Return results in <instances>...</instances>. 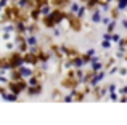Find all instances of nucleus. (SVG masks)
<instances>
[{
  "mask_svg": "<svg viewBox=\"0 0 127 125\" xmlns=\"http://www.w3.org/2000/svg\"><path fill=\"white\" fill-rule=\"evenodd\" d=\"M79 6H81L79 3H71V13H74V15H76L77 10H79Z\"/></svg>",
  "mask_w": 127,
  "mask_h": 125,
  "instance_id": "nucleus-30",
  "label": "nucleus"
},
{
  "mask_svg": "<svg viewBox=\"0 0 127 125\" xmlns=\"http://www.w3.org/2000/svg\"><path fill=\"white\" fill-rule=\"evenodd\" d=\"M103 39H105V40H111V34H108V32H106V34L103 35Z\"/></svg>",
  "mask_w": 127,
  "mask_h": 125,
  "instance_id": "nucleus-42",
  "label": "nucleus"
},
{
  "mask_svg": "<svg viewBox=\"0 0 127 125\" xmlns=\"http://www.w3.org/2000/svg\"><path fill=\"white\" fill-rule=\"evenodd\" d=\"M28 95L34 96V95H40L42 93V83H35V85H28Z\"/></svg>",
  "mask_w": 127,
  "mask_h": 125,
  "instance_id": "nucleus-7",
  "label": "nucleus"
},
{
  "mask_svg": "<svg viewBox=\"0 0 127 125\" xmlns=\"http://www.w3.org/2000/svg\"><path fill=\"white\" fill-rule=\"evenodd\" d=\"M116 64V58H109L108 61H106V64H103V69H108V67H111V66H114Z\"/></svg>",
  "mask_w": 127,
  "mask_h": 125,
  "instance_id": "nucleus-24",
  "label": "nucleus"
},
{
  "mask_svg": "<svg viewBox=\"0 0 127 125\" xmlns=\"http://www.w3.org/2000/svg\"><path fill=\"white\" fill-rule=\"evenodd\" d=\"M108 91H109V93H113V91H116V85H114V83H111V85L108 87Z\"/></svg>",
  "mask_w": 127,
  "mask_h": 125,
  "instance_id": "nucleus-36",
  "label": "nucleus"
},
{
  "mask_svg": "<svg viewBox=\"0 0 127 125\" xmlns=\"http://www.w3.org/2000/svg\"><path fill=\"white\" fill-rule=\"evenodd\" d=\"M0 69H10V64H8V58H6V56L0 58Z\"/></svg>",
  "mask_w": 127,
  "mask_h": 125,
  "instance_id": "nucleus-16",
  "label": "nucleus"
},
{
  "mask_svg": "<svg viewBox=\"0 0 127 125\" xmlns=\"http://www.w3.org/2000/svg\"><path fill=\"white\" fill-rule=\"evenodd\" d=\"M119 93H121V95H127V85L122 87V88H119Z\"/></svg>",
  "mask_w": 127,
  "mask_h": 125,
  "instance_id": "nucleus-37",
  "label": "nucleus"
},
{
  "mask_svg": "<svg viewBox=\"0 0 127 125\" xmlns=\"http://www.w3.org/2000/svg\"><path fill=\"white\" fill-rule=\"evenodd\" d=\"M50 11H52V8H50L48 3H45V5H42V6H40V13H42V15H48Z\"/></svg>",
  "mask_w": 127,
  "mask_h": 125,
  "instance_id": "nucleus-20",
  "label": "nucleus"
},
{
  "mask_svg": "<svg viewBox=\"0 0 127 125\" xmlns=\"http://www.w3.org/2000/svg\"><path fill=\"white\" fill-rule=\"evenodd\" d=\"M116 58H124V53H122V51H118V53H116Z\"/></svg>",
  "mask_w": 127,
  "mask_h": 125,
  "instance_id": "nucleus-43",
  "label": "nucleus"
},
{
  "mask_svg": "<svg viewBox=\"0 0 127 125\" xmlns=\"http://www.w3.org/2000/svg\"><path fill=\"white\" fill-rule=\"evenodd\" d=\"M122 27L127 29V19H122Z\"/></svg>",
  "mask_w": 127,
  "mask_h": 125,
  "instance_id": "nucleus-44",
  "label": "nucleus"
},
{
  "mask_svg": "<svg viewBox=\"0 0 127 125\" xmlns=\"http://www.w3.org/2000/svg\"><path fill=\"white\" fill-rule=\"evenodd\" d=\"M26 42H28V45H31V47H35V45H37V39H35L34 35H31L29 39H26Z\"/></svg>",
  "mask_w": 127,
  "mask_h": 125,
  "instance_id": "nucleus-23",
  "label": "nucleus"
},
{
  "mask_svg": "<svg viewBox=\"0 0 127 125\" xmlns=\"http://www.w3.org/2000/svg\"><path fill=\"white\" fill-rule=\"evenodd\" d=\"M118 71H119V74H121V75H127V69L126 67H119Z\"/></svg>",
  "mask_w": 127,
  "mask_h": 125,
  "instance_id": "nucleus-34",
  "label": "nucleus"
},
{
  "mask_svg": "<svg viewBox=\"0 0 127 125\" xmlns=\"http://www.w3.org/2000/svg\"><path fill=\"white\" fill-rule=\"evenodd\" d=\"M82 77H84V71H82V67H77V69H76L74 79H76V80H79V82H82Z\"/></svg>",
  "mask_w": 127,
  "mask_h": 125,
  "instance_id": "nucleus-17",
  "label": "nucleus"
},
{
  "mask_svg": "<svg viewBox=\"0 0 127 125\" xmlns=\"http://www.w3.org/2000/svg\"><path fill=\"white\" fill-rule=\"evenodd\" d=\"M92 22H101V11L95 6V11L92 15Z\"/></svg>",
  "mask_w": 127,
  "mask_h": 125,
  "instance_id": "nucleus-12",
  "label": "nucleus"
},
{
  "mask_svg": "<svg viewBox=\"0 0 127 125\" xmlns=\"http://www.w3.org/2000/svg\"><path fill=\"white\" fill-rule=\"evenodd\" d=\"M6 58H8L10 69H13V67H19V66H23V53H19V51H13V53H10Z\"/></svg>",
  "mask_w": 127,
  "mask_h": 125,
  "instance_id": "nucleus-2",
  "label": "nucleus"
},
{
  "mask_svg": "<svg viewBox=\"0 0 127 125\" xmlns=\"http://www.w3.org/2000/svg\"><path fill=\"white\" fill-rule=\"evenodd\" d=\"M109 3H111V0H96V5H100L105 11L109 10Z\"/></svg>",
  "mask_w": 127,
  "mask_h": 125,
  "instance_id": "nucleus-13",
  "label": "nucleus"
},
{
  "mask_svg": "<svg viewBox=\"0 0 127 125\" xmlns=\"http://www.w3.org/2000/svg\"><path fill=\"white\" fill-rule=\"evenodd\" d=\"M116 8H118L119 11L126 10V8H127V0H118V5H116Z\"/></svg>",
  "mask_w": 127,
  "mask_h": 125,
  "instance_id": "nucleus-18",
  "label": "nucleus"
},
{
  "mask_svg": "<svg viewBox=\"0 0 127 125\" xmlns=\"http://www.w3.org/2000/svg\"><path fill=\"white\" fill-rule=\"evenodd\" d=\"M118 66H113V67H109V74H114V72H118Z\"/></svg>",
  "mask_w": 127,
  "mask_h": 125,
  "instance_id": "nucleus-38",
  "label": "nucleus"
},
{
  "mask_svg": "<svg viewBox=\"0 0 127 125\" xmlns=\"http://www.w3.org/2000/svg\"><path fill=\"white\" fill-rule=\"evenodd\" d=\"M52 51H53V53H55V56H56V58H58V60H60V61H61V60H63V56H64V55H63V51H61V48H60V47H58V45H52Z\"/></svg>",
  "mask_w": 127,
  "mask_h": 125,
  "instance_id": "nucleus-11",
  "label": "nucleus"
},
{
  "mask_svg": "<svg viewBox=\"0 0 127 125\" xmlns=\"http://www.w3.org/2000/svg\"><path fill=\"white\" fill-rule=\"evenodd\" d=\"M119 45H124V47H127V37L119 39Z\"/></svg>",
  "mask_w": 127,
  "mask_h": 125,
  "instance_id": "nucleus-35",
  "label": "nucleus"
},
{
  "mask_svg": "<svg viewBox=\"0 0 127 125\" xmlns=\"http://www.w3.org/2000/svg\"><path fill=\"white\" fill-rule=\"evenodd\" d=\"M85 11H87L85 6H79V10H77V13H76V16L82 19V18H84V15H85Z\"/></svg>",
  "mask_w": 127,
  "mask_h": 125,
  "instance_id": "nucleus-21",
  "label": "nucleus"
},
{
  "mask_svg": "<svg viewBox=\"0 0 127 125\" xmlns=\"http://www.w3.org/2000/svg\"><path fill=\"white\" fill-rule=\"evenodd\" d=\"M61 100H63V101H66V103H69V101H72V95L69 93V95H66L64 98H61Z\"/></svg>",
  "mask_w": 127,
  "mask_h": 125,
  "instance_id": "nucleus-33",
  "label": "nucleus"
},
{
  "mask_svg": "<svg viewBox=\"0 0 127 125\" xmlns=\"http://www.w3.org/2000/svg\"><path fill=\"white\" fill-rule=\"evenodd\" d=\"M79 83H81V82L76 80L74 77H64L61 80V87L63 88H68V90H74V88H77Z\"/></svg>",
  "mask_w": 127,
  "mask_h": 125,
  "instance_id": "nucleus-5",
  "label": "nucleus"
},
{
  "mask_svg": "<svg viewBox=\"0 0 127 125\" xmlns=\"http://www.w3.org/2000/svg\"><path fill=\"white\" fill-rule=\"evenodd\" d=\"M119 34H111V42H119Z\"/></svg>",
  "mask_w": 127,
  "mask_h": 125,
  "instance_id": "nucleus-32",
  "label": "nucleus"
},
{
  "mask_svg": "<svg viewBox=\"0 0 127 125\" xmlns=\"http://www.w3.org/2000/svg\"><path fill=\"white\" fill-rule=\"evenodd\" d=\"M61 51H63V55H66L68 58H74V56H77V55H81L76 48H71V47H68V45H61Z\"/></svg>",
  "mask_w": 127,
  "mask_h": 125,
  "instance_id": "nucleus-6",
  "label": "nucleus"
},
{
  "mask_svg": "<svg viewBox=\"0 0 127 125\" xmlns=\"http://www.w3.org/2000/svg\"><path fill=\"white\" fill-rule=\"evenodd\" d=\"M42 24L45 26L47 29H53L56 26L55 21L52 19V16H50V15H42Z\"/></svg>",
  "mask_w": 127,
  "mask_h": 125,
  "instance_id": "nucleus-8",
  "label": "nucleus"
},
{
  "mask_svg": "<svg viewBox=\"0 0 127 125\" xmlns=\"http://www.w3.org/2000/svg\"><path fill=\"white\" fill-rule=\"evenodd\" d=\"M61 98H63L61 91H60V90H53V100H55V101H58V100L61 101Z\"/></svg>",
  "mask_w": 127,
  "mask_h": 125,
  "instance_id": "nucleus-26",
  "label": "nucleus"
},
{
  "mask_svg": "<svg viewBox=\"0 0 127 125\" xmlns=\"http://www.w3.org/2000/svg\"><path fill=\"white\" fill-rule=\"evenodd\" d=\"M28 31L31 32V34H34V32H37V31H39V26L35 24V21L32 22V24H29V26H28Z\"/></svg>",
  "mask_w": 127,
  "mask_h": 125,
  "instance_id": "nucleus-22",
  "label": "nucleus"
},
{
  "mask_svg": "<svg viewBox=\"0 0 127 125\" xmlns=\"http://www.w3.org/2000/svg\"><path fill=\"white\" fill-rule=\"evenodd\" d=\"M126 10H127V8H126Z\"/></svg>",
  "mask_w": 127,
  "mask_h": 125,
  "instance_id": "nucleus-46",
  "label": "nucleus"
},
{
  "mask_svg": "<svg viewBox=\"0 0 127 125\" xmlns=\"http://www.w3.org/2000/svg\"><path fill=\"white\" fill-rule=\"evenodd\" d=\"M114 27H116V19H113V21H109L108 24H106V32H108V34H113V32H114Z\"/></svg>",
  "mask_w": 127,
  "mask_h": 125,
  "instance_id": "nucleus-14",
  "label": "nucleus"
},
{
  "mask_svg": "<svg viewBox=\"0 0 127 125\" xmlns=\"http://www.w3.org/2000/svg\"><path fill=\"white\" fill-rule=\"evenodd\" d=\"M109 21H111V18H108V16H105V18H101V22H103V24H108Z\"/></svg>",
  "mask_w": 127,
  "mask_h": 125,
  "instance_id": "nucleus-39",
  "label": "nucleus"
},
{
  "mask_svg": "<svg viewBox=\"0 0 127 125\" xmlns=\"http://www.w3.org/2000/svg\"><path fill=\"white\" fill-rule=\"evenodd\" d=\"M64 19L69 22V29H72L74 32H79V31H82V19L81 18H77V16L74 15V13H66V16H64Z\"/></svg>",
  "mask_w": 127,
  "mask_h": 125,
  "instance_id": "nucleus-1",
  "label": "nucleus"
},
{
  "mask_svg": "<svg viewBox=\"0 0 127 125\" xmlns=\"http://www.w3.org/2000/svg\"><path fill=\"white\" fill-rule=\"evenodd\" d=\"M45 3H48V0H34V6H37V8H40Z\"/></svg>",
  "mask_w": 127,
  "mask_h": 125,
  "instance_id": "nucleus-29",
  "label": "nucleus"
},
{
  "mask_svg": "<svg viewBox=\"0 0 127 125\" xmlns=\"http://www.w3.org/2000/svg\"><path fill=\"white\" fill-rule=\"evenodd\" d=\"M92 56H93V55H90L89 51H85L84 55H81V58H82V61H84V64H89L90 60H92Z\"/></svg>",
  "mask_w": 127,
  "mask_h": 125,
  "instance_id": "nucleus-19",
  "label": "nucleus"
},
{
  "mask_svg": "<svg viewBox=\"0 0 127 125\" xmlns=\"http://www.w3.org/2000/svg\"><path fill=\"white\" fill-rule=\"evenodd\" d=\"M106 93H108V88H106V87H103V88H100V100H101V98L103 96H105V95Z\"/></svg>",
  "mask_w": 127,
  "mask_h": 125,
  "instance_id": "nucleus-31",
  "label": "nucleus"
},
{
  "mask_svg": "<svg viewBox=\"0 0 127 125\" xmlns=\"http://www.w3.org/2000/svg\"><path fill=\"white\" fill-rule=\"evenodd\" d=\"M42 16L40 13V8H37V6H34V8H31V11H29V18L32 19V21H39Z\"/></svg>",
  "mask_w": 127,
  "mask_h": 125,
  "instance_id": "nucleus-9",
  "label": "nucleus"
},
{
  "mask_svg": "<svg viewBox=\"0 0 127 125\" xmlns=\"http://www.w3.org/2000/svg\"><path fill=\"white\" fill-rule=\"evenodd\" d=\"M92 64V71H95V72H98V71H101L103 69V62H100V61H95V62H90Z\"/></svg>",
  "mask_w": 127,
  "mask_h": 125,
  "instance_id": "nucleus-15",
  "label": "nucleus"
},
{
  "mask_svg": "<svg viewBox=\"0 0 127 125\" xmlns=\"http://www.w3.org/2000/svg\"><path fill=\"white\" fill-rule=\"evenodd\" d=\"M52 16V19L55 21V24H60L61 21H64V16H66V11L63 8H53L52 11L48 13Z\"/></svg>",
  "mask_w": 127,
  "mask_h": 125,
  "instance_id": "nucleus-3",
  "label": "nucleus"
},
{
  "mask_svg": "<svg viewBox=\"0 0 127 125\" xmlns=\"http://www.w3.org/2000/svg\"><path fill=\"white\" fill-rule=\"evenodd\" d=\"M101 48H105V50H109V48H111V40H105V39H103Z\"/></svg>",
  "mask_w": 127,
  "mask_h": 125,
  "instance_id": "nucleus-27",
  "label": "nucleus"
},
{
  "mask_svg": "<svg viewBox=\"0 0 127 125\" xmlns=\"http://www.w3.org/2000/svg\"><path fill=\"white\" fill-rule=\"evenodd\" d=\"M37 62H39V58L34 51H26V53H23V64L35 66Z\"/></svg>",
  "mask_w": 127,
  "mask_h": 125,
  "instance_id": "nucleus-4",
  "label": "nucleus"
},
{
  "mask_svg": "<svg viewBox=\"0 0 127 125\" xmlns=\"http://www.w3.org/2000/svg\"><path fill=\"white\" fill-rule=\"evenodd\" d=\"M124 58H126V61H127V55H124Z\"/></svg>",
  "mask_w": 127,
  "mask_h": 125,
  "instance_id": "nucleus-45",
  "label": "nucleus"
},
{
  "mask_svg": "<svg viewBox=\"0 0 127 125\" xmlns=\"http://www.w3.org/2000/svg\"><path fill=\"white\" fill-rule=\"evenodd\" d=\"M90 93H93V96H95L96 100H100V87H96V85H95V87H93V90L90 91Z\"/></svg>",
  "mask_w": 127,
  "mask_h": 125,
  "instance_id": "nucleus-28",
  "label": "nucleus"
},
{
  "mask_svg": "<svg viewBox=\"0 0 127 125\" xmlns=\"http://www.w3.org/2000/svg\"><path fill=\"white\" fill-rule=\"evenodd\" d=\"M118 100L121 101V103H126V101H127V95H122V96H121V98H118Z\"/></svg>",
  "mask_w": 127,
  "mask_h": 125,
  "instance_id": "nucleus-41",
  "label": "nucleus"
},
{
  "mask_svg": "<svg viewBox=\"0 0 127 125\" xmlns=\"http://www.w3.org/2000/svg\"><path fill=\"white\" fill-rule=\"evenodd\" d=\"M109 96H111V100H113V101H118V95H116L114 91H113V93H109Z\"/></svg>",
  "mask_w": 127,
  "mask_h": 125,
  "instance_id": "nucleus-40",
  "label": "nucleus"
},
{
  "mask_svg": "<svg viewBox=\"0 0 127 125\" xmlns=\"http://www.w3.org/2000/svg\"><path fill=\"white\" fill-rule=\"evenodd\" d=\"M109 15H111V19H118L119 18V10L114 6V8H111V13H109Z\"/></svg>",
  "mask_w": 127,
  "mask_h": 125,
  "instance_id": "nucleus-25",
  "label": "nucleus"
},
{
  "mask_svg": "<svg viewBox=\"0 0 127 125\" xmlns=\"http://www.w3.org/2000/svg\"><path fill=\"white\" fill-rule=\"evenodd\" d=\"M71 60V66L72 67H82L84 66V61H82V58H81V55H77V56H74V58H69Z\"/></svg>",
  "mask_w": 127,
  "mask_h": 125,
  "instance_id": "nucleus-10",
  "label": "nucleus"
}]
</instances>
